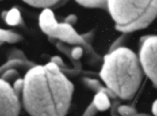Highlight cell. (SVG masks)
I'll list each match as a JSON object with an SVG mask.
<instances>
[{
    "label": "cell",
    "mask_w": 157,
    "mask_h": 116,
    "mask_svg": "<svg viewBox=\"0 0 157 116\" xmlns=\"http://www.w3.org/2000/svg\"><path fill=\"white\" fill-rule=\"evenodd\" d=\"M22 101L30 116H65L74 85L52 62L34 65L23 78Z\"/></svg>",
    "instance_id": "cell-1"
},
{
    "label": "cell",
    "mask_w": 157,
    "mask_h": 116,
    "mask_svg": "<svg viewBox=\"0 0 157 116\" xmlns=\"http://www.w3.org/2000/svg\"><path fill=\"white\" fill-rule=\"evenodd\" d=\"M99 75L107 88L125 100L134 97L143 75L137 55L124 47L114 48L104 56Z\"/></svg>",
    "instance_id": "cell-2"
},
{
    "label": "cell",
    "mask_w": 157,
    "mask_h": 116,
    "mask_svg": "<svg viewBox=\"0 0 157 116\" xmlns=\"http://www.w3.org/2000/svg\"><path fill=\"white\" fill-rule=\"evenodd\" d=\"M107 8L115 23V28L130 33L147 28L157 14L156 0L107 1Z\"/></svg>",
    "instance_id": "cell-3"
},
{
    "label": "cell",
    "mask_w": 157,
    "mask_h": 116,
    "mask_svg": "<svg viewBox=\"0 0 157 116\" xmlns=\"http://www.w3.org/2000/svg\"><path fill=\"white\" fill-rule=\"evenodd\" d=\"M39 25L41 30L49 37L70 44L81 45L88 50L91 49L87 42L71 25L65 22L58 23L53 11L50 9H45L42 11L39 17Z\"/></svg>",
    "instance_id": "cell-4"
},
{
    "label": "cell",
    "mask_w": 157,
    "mask_h": 116,
    "mask_svg": "<svg viewBox=\"0 0 157 116\" xmlns=\"http://www.w3.org/2000/svg\"><path fill=\"white\" fill-rule=\"evenodd\" d=\"M156 48V36L147 37L142 43L139 59L141 68L153 82L155 87H156L157 85Z\"/></svg>",
    "instance_id": "cell-5"
},
{
    "label": "cell",
    "mask_w": 157,
    "mask_h": 116,
    "mask_svg": "<svg viewBox=\"0 0 157 116\" xmlns=\"http://www.w3.org/2000/svg\"><path fill=\"white\" fill-rule=\"evenodd\" d=\"M20 111L19 97L9 82L0 78V116H18Z\"/></svg>",
    "instance_id": "cell-6"
},
{
    "label": "cell",
    "mask_w": 157,
    "mask_h": 116,
    "mask_svg": "<svg viewBox=\"0 0 157 116\" xmlns=\"http://www.w3.org/2000/svg\"><path fill=\"white\" fill-rule=\"evenodd\" d=\"M85 83L91 89L95 91L96 92H102L105 93L109 97L115 98L117 96L108 88L103 87L101 83L96 79H93L85 77L83 79Z\"/></svg>",
    "instance_id": "cell-7"
},
{
    "label": "cell",
    "mask_w": 157,
    "mask_h": 116,
    "mask_svg": "<svg viewBox=\"0 0 157 116\" xmlns=\"http://www.w3.org/2000/svg\"><path fill=\"white\" fill-rule=\"evenodd\" d=\"M98 111H105L110 106L109 96L104 93L98 92L92 101Z\"/></svg>",
    "instance_id": "cell-8"
},
{
    "label": "cell",
    "mask_w": 157,
    "mask_h": 116,
    "mask_svg": "<svg viewBox=\"0 0 157 116\" xmlns=\"http://www.w3.org/2000/svg\"><path fill=\"white\" fill-rule=\"evenodd\" d=\"M6 23L9 26H16L21 23L22 18L20 10L16 7H12L7 11L4 19Z\"/></svg>",
    "instance_id": "cell-9"
},
{
    "label": "cell",
    "mask_w": 157,
    "mask_h": 116,
    "mask_svg": "<svg viewBox=\"0 0 157 116\" xmlns=\"http://www.w3.org/2000/svg\"><path fill=\"white\" fill-rule=\"evenodd\" d=\"M21 39L22 37L20 34L10 30L0 28V45L4 42L10 44L16 43Z\"/></svg>",
    "instance_id": "cell-10"
},
{
    "label": "cell",
    "mask_w": 157,
    "mask_h": 116,
    "mask_svg": "<svg viewBox=\"0 0 157 116\" xmlns=\"http://www.w3.org/2000/svg\"><path fill=\"white\" fill-rule=\"evenodd\" d=\"M20 66H28L31 68L33 66L34 64L29 61H24L18 59H10L0 66V74H2L6 70L14 69V68Z\"/></svg>",
    "instance_id": "cell-11"
},
{
    "label": "cell",
    "mask_w": 157,
    "mask_h": 116,
    "mask_svg": "<svg viewBox=\"0 0 157 116\" xmlns=\"http://www.w3.org/2000/svg\"><path fill=\"white\" fill-rule=\"evenodd\" d=\"M27 4L37 8H44L49 9V7L55 5L58 2V1L56 0H27L24 1Z\"/></svg>",
    "instance_id": "cell-12"
},
{
    "label": "cell",
    "mask_w": 157,
    "mask_h": 116,
    "mask_svg": "<svg viewBox=\"0 0 157 116\" xmlns=\"http://www.w3.org/2000/svg\"><path fill=\"white\" fill-rule=\"evenodd\" d=\"M76 2L85 7L88 8H107V1L103 0H79Z\"/></svg>",
    "instance_id": "cell-13"
},
{
    "label": "cell",
    "mask_w": 157,
    "mask_h": 116,
    "mask_svg": "<svg viewBox=\"0 0 157 116\" xmlns=\"http://www.w3.org/2000/svg\"><path fill=\"white\" fill-rule=\"evenodd\" d=\"M117 110L121 116H135L137 114L134 108L129 106H120Z\"/></svg>",
    "instance_id": "cell-14"
},
{
    "label": "cell",
    "mask_w": 157,
    "mask_h": 116,
    "mask_svg": "<svg viewBox=\"0 0 157 116\" xmlns=\"http://www.w3.org/2000/svg\"><path fill=\"white\" fill-rule=\"evenodd\" d=\"M23 88V79H17L13 83L12 88L15 94L19 97L20 93L22 92Z\"/></svg>",
    "instance_id": "cell-15"
},
{
    "label": "cell",
    "mask_w": 157,
    "mask_h": 116,
    "mask_svg": "<svg viewBox=\"0 0 157 116\" xmlns=\"http://www.w3.org/2000/svg\"><path fill=\"white\" fill-rule=\"evenodd\" d=\"M83 53V50L81 47H75L71 52V56L75 60H78L80 59Z\"/></svg>",
    "instance_id": "cell-16"
},
{
    "label": "cell",
    "mask_w": 157,
    "mask_h": 116,
    "mask_svg": "<svg viewBox=\"0 0 157 116\" xmlns=\"http://www.w3.org/2000/svg\"><path fill=\"white\" fill-rule=\"evenodd\" d=\"M18 75V72L15 69H10L4 71L1 75V79L7 81V80L11 79L12 77H15Z\"/></svg>",
    "instance_id": "cell-17"
},
{
    "label": "cell",
    "mask_w": 157,
    "mask_h": 116,
    "mask_svg": "<svg viewBox=\"0 0 157 116\" xmlns=\"http://www.w3.org/2000/svg\"><path fill=\"white\" fill-rule=\"evenodd\" d=\"M10 59H18L24 61H28V60H26L23 53L20 50H14L13 52H12L10 54V55L9 56V60Z\"/></svg>",
    "instance_id": "cell-18"
},
{
    "label": "cell",
    "mask_w": 157,
    "mask_h": 116,
    "mask_svg": "<svg viewBox=\"0 0 157 116\" xmlns=\"http://www.w3.org/2000/svg\"><path fill=\"white\" fill-rule=\"evenodd\" d=\"M98 111V110L95 107L93 103L91 102L88 106V107H87V109H86L85 112H84V114L82 116H95V115L96 114Z\"/></svg>",
    "instance_id": "cell-19"
},
{
    "label": "cell",
    "mask_w": 157,
    "mask_h": 116,
    "mask_svg": "<svg viewBox=\"0 0 157 116\" xmlns=\"http://www.w3.org/2000/svg\"><path fill=\"white\" fill-rule=\"evenodd\" d=\"M51 62L55 64L58 67H62L64 66V64L59 56H53L51 59Z\"/></svg>",
    "instance_id": "cell-20"
},
{
    "label": "cell",
    "mask_w": 157,
    "mask_h": 116,
    "mask_svg": "<svg viewBox=\"0 0 157 116\" xmlns=\"http://www.w3.org/2000/svg\"><path fill=\"white\" fill-rule=\"evenodd\" d=\"M77 21V17L74 14L69 15L66 19H65V23H68L70 25H72L75 24Z\"/></svg>",
    "instance_id": "cell-21"
},
{
    "label": "cell",
    "mask_w": 157,
    "mask_h": 116,
    "mask_svg": "<svg viewBox=\"0 0 157 116\" xmlns=\"http://www.w3.org/2000/svg\"><path fill=\"white\" fill-rule=\"evenodd\" d=\"M152 112H153V115H155V116H156V112H157V109H156V101H155V102H154V103L153 104V105H152Z\"/></svg>",
    "instance_id": "cell-22"
},
{
    "label": "cell",
    "mask_w": 157,
    "mask_h": 116,
    "mask_svg": "<svg viewBox=\"0 0 157 116\" xmlns=\"http://www.w3.org/2000/svg\"><path fill=\"white\" fill-rule=\"evenodd\" d=\"M6 12H7V11H4V12H2V14H1V17H2V18L3 20L4 19L5 17H6Z\"/></svg>",
    "instance_id": "cell-23"
}]
</instances>
